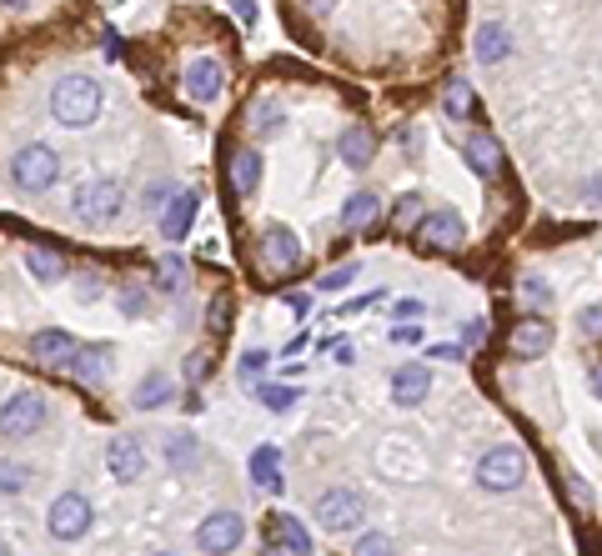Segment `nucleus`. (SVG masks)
Here are the masks:
<instances>
[{
    "instance_id": "obj_1",
    "label": "nucleus",
    "mask_w": 602,
    "mask_h": 556,
    "mask_svg": "<svg viewBox=\"0 0 602 556\" xmlns=\"http://www.w3.org/2000/svg\"><path fill=\"white\" fill-rule=\"evenodd\" d=\"M51 116H56L61 126H71V131L91 126V121L101 116V86H96L91 76H61V81L51 86Z\"/></svg>"
},
{
    "instance_id": "obj_2",
    "label": "nucleus",
    "mask_w": 602,
    "mask_h": 556,
    "mask_svg": "<svg viewBox=\"0 0 602 556\" xmlns=\"http://www.w3.org/2000/svg\"><path fill=\"white\" fill-rule=\"evenodd\" d=\"M527 481V456H522V446H487L482 451V461H477V486L482 491H517Z\"/></svg>"
},
{
    "instance_id": "obj_3",
    "label": "nucleus",
    "mask_w": 602,
    "mask_h": 556,
    "mask_svg": "<svg viewBox=\"0 0 602 556\" xmlns=\"http://www.w3.org/2000/svg\"><path fill=\"white\" fill-rule=\"evenodd\" d=\"M317 526H327V531H357V526H367V496L357 491V486H327L322 496H317Z\"/></svg>"
},
{
    "instance_id": "obj_4",
    "label": "nucleus",
    "mask_w": 602,
    "mask_h": 556,
    "mask_svg": "<svg viewBox=\"0 0 602 556\" xmlns=\"http://www.w3.org/2000/svg\"><path fill=\"white\" fill-rule=\"evenodd\" d=\"M56 176H61V156H56L51 146H21L16 161H11L16 191H31V196H36V191H51Z\"/></svg>"
},
{
    "instance_id": "obj_5",
    "label": "nucleus",
    "mask_w": 602,
    "mask_h": 556,
    "mask_svg": "<svg viewBox=\"0 0 602 556\" xmlns=\"http://www.w3.org/2000/svg\"><path fill=\"white\" fill-rule=\"evenodd\" d=\"M121 206H126L121 181H86L76 191V221L81 226H111L121 216Z\"/></svg>"
},
{
    "instance_id": "obj_6",
    "label": "nucleus",
    "mask_w": 602,
    "mask_h": 556,
    "mask_svg": "<svg viewBox=\"0 0 602 556\" xmlns=\"http://www.w3.org/2000/svg\"><path fill=\"white\" fill-rule=\"evenodd\" d=\"M46 426V396L41 391H16L0 406V436L6 441H21V436H36Z\"/></svg>"
},
{
    "instance_id": "obj_7",
    "label": "nucleus",
    "mask_w": 602,
    "mask_h": 556,
    "mask_svg": "<svg viewBox=\"0 0 602 556\" xmlns=\"http://www.w3.org/2000/svg\"><path fill=\"white\" fill-rule=\"evenodd\" d=\"M91 521H96V511H91V501H86L81 491L56 496V501H51V516H46V526H51L56 541H81V536L91 531Z\"/></svg>"
},
{
    "instance_id": "obj_8",
    "label": "nucleus",
    "mask_w": 602,
    "mask_h": 556,
    "mask_svg": "<svg viewBox=\"0 0 602 556\" xmlns=\"http://www.w3.org/2000/svg\"><path fill=\"white\" fill-rule=\"evenodd\" d=\"M417 241L427 246V251H462V241H467V221L457 216V211H427L422 221H417Z\"/></svg>"
},
{
    "instance_id": "obj_9",
    "label": "nucleus",
    "mask_w": 602,
    "mask_h": 556,
    "mask_svg": "<svg viewBox=\"0 0 602 556\" xmlns=\"http://www.w3.org/2000/svg\"><path fill=\"white\" fill-rule=\"evenodd\" d=\"M241 541H246V521H241L236 511H211V516L196 526V546L211 551V556H216V551H236Z\"/></svg>"
},
{
    "instance_id": "obj_10",
    "label": "nucleus",
    "mask_w": 602,
    "mask_h": 556,
    "mask_svg": "<svg viewBox=\"0 0 602 556\" xmlns=\"http://www.w3.org/2000/svg\"><path fill=\"white\" fill-rule=\"evenodd\" d=\"M266 546L271 551H291V556H307L312 551V531L301 526V516L276 511V516H266Z\"/></svg>"
},
{
    "instance_id": "obj_11",
    "label": "nucleus",
    "mask_w": 602,
    "mask_h": 556,
    "mask_svg": "<svg viewBox=\"0 0 602 556\" xmlns=\"http://www.w3.org/2000/svg\"><path fill=\"white\" fill-rule=\"evenodd\" d=\"M221 91H226V71H221V61L201 56V61L186 66V96H191L196 106H211Z\"/></svg>"
},
{
    "instance_id": "obj_12",
    "label": "nucleus",
    "mask_w": 602,
    "mask_h": 556,
    "mask_svg": "<svg viewBox=\"0 0 602 556\" xmlns=\"http://www.w3.org/2000/svg\"><path fill=\"white\" fill-rule=\"evenodd\" d=\"M261 256H266V266H271L276 276H286V271L301 266V241H296L286 226H266V231H261Z\"/></svg>"
},
{
    "instance_id": "obj_13",
    "label": "nucleus",
    "mask_w": 602,
    "mask_h": 556,
    "mask_svg": "<svg viewBox=\"0 0 602 556\" xmlns=\"http://www.w3.org/2000/svg\"><path fill=\"white\" fill-rule=\"evenodd\" d=\"M432 396V366H422V361H412V366H397L392 371V401L397 406H422Z\"/></svg>"
},
{
    "instance_id": "obj_14",
    "label": "nucleus",
    "mask_w": 602,
    "mask_h": 556,
    "mask_svg": "<svg viewBox=\"0 0 602 556\" xmlns=\"http://www.w3.org/2000/svg\"><path fill=\"white\" fill-rule=\"evenodd\" d=\"M472 56H477L482 66H502V61L512 56V31H507L502 21H482L477 36H472Z\"/></svg>"
},
{
    "instance_id": "obj_15",
    "label": "nucleus",
    "mask_w": 602,
    "mask_h": 556,
    "mask_svg": "<svg viewBox=\"0 0 602 556\" xmlns=\"http://www.w3.org/2000/svg\"><path fill=\"white\" fill-rule=\"evenodd\" d=\"M337 156H342V166L367 171V166L377 161V131H372V126H347L342 141H337Z\"/></svg>"
},
{
    "instance_id": "obj_16",
    "label": "nucleus",
    "mask_w": 602,
    "mask_h": 556,
    "mask_svg": "<svg viewBox=\"0 0 602 556\" xmlns=\"http://www.w3.org/2000/svg\"><path fill=\"white\" fill-rule=\"evenodd\" d=\"M106 466H111V476H116L121 486H131V481H141V471H146V451H141L131 436H116V441L106 446Z\"/></svg>"
},
{
    "instance_id": "obj_17",
    "label": "nucleus",
    "mask_w": 602,
    "mask_h": 556,
    "mask_svg": "<svg viewBox=\"0 0 602 556\" xmlns=\"http://www.w3.org/2000/svg\"><path fill=\"white\" fill-rule=\"evenodd\" d=\"M547 346H552V326H547L542 316L517 321V326H512V336H507V351H512V356H522V361H527V356H542Z\"/></svg>"
},
{
    "instance_id": "obj_18",
    "label": "nucleus",
    "mask_w": 602,
    "mask_h": 556,
    "mask_svg": "<svg viewBox=\"0 0 602 556\" xmlns=\"http://www.w3.org/2000/svg\"><path fill=\"white\" fill-rule=\"evenodd\" d=\"M66 371H71L76 381H86V386H101V381L111 376V351H106V346H76L71 361H66Z\"/></svg>"
},
{
    "instance_id": "obj_19",
    "label": "nucleus",
    "mask_w": 602,
    "mask_h": 556,
    "mask_svg": "<svg viewBox=\"0 0 602 556\" xmlns=\"http://www.w3.org/2000/svg\"><path fill=\"white\" fill-rule=\"evenodd\" d=\"M462 151H467V166H472V171H477L482 181H492V176L502 171V146H497V141H492L487 131H472Z\"/></svg>"
},
{
    "instance_id": "obj_20",
    "label": "nucleus",
    "mask_w": 602,
    "mask_h": 556,
    "mask_svg": "<svg viewBox=\"0 0 602 556\" xmlns=\"http://www.w3.org/2000/svg\"><path fill=\"white\" fill-rule=\"evenodd\" d=\"M191 221H196V191H176V196L166 201V211H161V236H166V241H181V236L191 231Z\"/></svg>"
},
{
    "instance_id": "obj_21",
    "label": "nucleus",
    "mask_w": 602,
    "mask_h": 556,
    "mask_svg": "<svg viewBox=\"0 0 602 556\" xmlns=\"http://www.w3.org/2000/svg\"><path fill=\"white\" fill-rule=\"evenodd\" d=\"M26 271H31L41 286H56V281L66 276V256H61L56 246L36 241V246H26Z\"/></svg>"
},
{
    "instance_id": "obj_22",
    "label": "nucleus",
    "mask_w": 602,
    "mask_h": 556,
    "mask_svg": "<svg viewBox=\"0 0 602 556\" xmlns=\"http://www.w3.org/2000/svg\"><path fill=\"white\" fill-rule=\"evenodd\" d=\"M71 351H76V336H71V331H36V336H31V356L46 361V366H66Z\"/></svg>"
},
{
    "instance_id": "obj_23",
    "label": "nucleus",
    "mask_w": 602,
    "mask_h": 556,
    "mask_svg": "<svg viewBox=\"0 0 602 556\" xmlns=\"http://www.w3.org/2000/svg\"><path fill=\"white\" fill-rule=\"evenodd\" d=\"M251 481H256L261 491H286V481H281V456H276V446H261V451H251Z\"/></svg>"
},
{
    "instance_id": "obj_24",
    "label": "nucleus",
    "mask_w": 602,
    "mask_h": 556,
    "mask_svg": "<svg viewBox=\"0 0 602 556\" xmlns=\"http://www.w3.org/2000/svg\"><path fill=\"white\" fill-rule=\"evenodd\" d=\"M231 186H236V196H251L261 186V156L256 151H236L231 156Z\"/></svg>"
},
{
    "instance_id": "obj_25",
    "label": "nucleus",
    "mask_w": 602,
    "mask_h": 556,
    "mask_svg": "<svg viewBox=\"0 0 602 556\" xmlns=\"http://www.w3.org/2000/svg\"><path fill=\"white\" fill-rule=\"evenodd\" d=\"M377 211H382V201H377L372 191H357V196L342 206V231H362V226H372Z\"/></svg>"
},
{
    "instance_id": "obj_26",
    "label": "nucleus",
    "mask_w": 602,
    "mask_h": 556,
    "mask_svg": "<svg viewBox=\"0 0 602 556\" xmlns=\"http://www.w3.org/2000/svg\"><path fill=\"white\" fill-rule=\"evenodd\" d=\"M166 461H171L176 471H191V466L201 461V451H196V436H186V431H171V436H166Z\"/></svg>"
},
{
    "instance_id": "obj_27",
    "label": "nucleus",
    "mask_w": 602,
    "mask_h": 556,
    "mask_svg": "<svg viewBox=\"0 0 602 556\" xmlns=\"http://www.w3.org/2000/svg\"><path fill=\"white\" fill-rule=\"evenodd\" d=\"M442 106H447V116H472V111H477V96H472V86H467V81H447Z\"/></svg>"
},
{
    "instance_id": "obj_28",
    "label": "nucleus",
    "mask_w": 602,
    "mask_h": 556,
    "mask_svg": "<svg viewBox=\"0 0 602 556\" xmlns=\"http://www.w3.org/2000/svg\"><path fill=\"white\" fill-rule=\"evenodd\" d=\"M251 121H256L261 136H276V131H281V106H276V101H256V106H251Z\"/></svg>"
},
{
    "instance_id": "obj_29",
    "label": "nucleus",
    "mask_w": 602,
    "mask_h": 556,
    "mask_svg": "<svg viewBox=\"0 0 602 556\" xmlns=\"http://www.w3.org/2000/svg\"><path fill=\"white\" fill-rule=\"evenodd\" d=\"M171 396V381L166 376H146L141 386H136V406H161Z\"/></svg>"
},
{
    "instance_id": "obj_30",
    "label": "nucleus",
    "mask_w": 602,
    "mask_h": 556,
    "mask_svg": "<svg viewBox=\"0 0 602 556\" xmlns=\"http://www.w3.org/2000/svg\"><path fill=\"white\" fill-rule=\"evenodd\" d=\"M357 276H362V266H357V261H347L342 271H327V276H322V291H342V286H352Z\"/></svg>"
},
{
    "instance_id": "obj_31",
    "label": "nucleus",
    "mask_w": 602,
    "mask_h": 556,
    "mask_svg": "<svg viewBox=\"0 0 602 556\" xmlns=\"http://www.w3.org/2000/svg\"><path fill=\"white\" fill-rule=\"evenodd\" d=\"M26 481H31V471H26V466H16V461L0 466V491H26Z\"/></svg>"
},
{
    "instance_id": "obj_32",
    "label": "nucleus",
    "mask_w": 602,
    "mask_h": 556,
    "mask_svg": "<svg viewBox=\"0 0 602 556\" xmlns=\"http://www.w3.org/2000/svg\"><path fill=\"white\" fill-rule=\"evenodd\" d=\"M522 296H527L532 306H542V311L552 306V286H547V281H537V276H527V281H522Z\"/></svg>"
},
{
    "instance_id": "obj_33",
    "label": "nucleus",
    "mask_w": 602,
    "mask_h": 556,
    "mask_svg": "<svg viewBox=\"0 0 602 556\" xmlns=\"http://www.w3.org/2000/svg\"><path fill=\"white\" fill-rule=\"evenodd\" d=\"M261 401H266L271 411H286V406H296V391H291V386H261Z\"/></svg>"
},
{
    "instance_id": "obj_34",
    "label": "nucleus",
    "mask_w": 602,
    "mask_h": 556,
    "mask_svg": "<svg viewBox=\"0 0 602 556\" xmlns=\"http://www.w3.org/2000/svg\"><path fill=\"white\" fill-rule=\"evenodd\" d=\"M261 366H271V356H266V351H246V356H241V381L256 386V371H261Z\"/></svg>"
},
{
    "instance_id": "obj_35",
    "label": "nucleus",
    "mask_w": 602,
    "mask_h": 556,
    "mask_svg": "<svg viewBox=\"0 0 602 556\" xmlns=\"http://www.w3.org/2000/svg\"><path fill=\"white\" fill-rule=\"evenodd\" d=\"M357 551H392V541H387L382 531H367V536L357 541Z\"/></svg>"
},
{
    "instance_id": "obj_36",
    "label": "nucleus",
    "mask_w": 602,
    "mask_h": 556,
    "mask_svg": "<svg viewBox=\"0 0 602 556\" xmlns=\"http://www.w3.org/2000/svg\"><path fill=\"white\" fill-rule=\"evenodd\" d=\"M582 331H587V336H602V306H587V311H582Z\"/></svg>"
},
{
    "instance_id": "obj_37",
    "label": "nucleus",
    "mask_w": 602,
    "mask_h": 556,
    "mask_svg": "<svg viewBox=\"0 0 602 556\" xmlns=\"http://www.w3.org/2000/svg\"><path fill=\"white\" fill-rule=\"evenodd\" d=\"M231 11H236L241 26H256V0H231Z\"/></svg>"
},
{
    "instance_id": "obj_38",
    "label": "nucleus",
    "mask_w": 602,
    "mask_h": 556,
    "mask_svg": "<svg viewBox=\"0 0 602 556\" xmlns=\"http://www.w3.org/2000/svg\"><path fill=\"white\" fill-rule=\"evenodd\" d=\"M161 281H166V291H176V261L171 256L161 261Z\"/></svg>"
},
{
    "instance_id": "obj_39",
    "label": "nucleus",
    "mask_w": 602,
    "mask_h": 556,
    "mask_svg": "<svg viewBox=\"0 0 602 556\" xmlns=\"http://www.w3.org/2000/svg\"><path fill=\"white\" fill-rule=\"evenodd\" d=\"M307 6H312V11H317V16H327V11H332V6H337V0H307Z\"/></svg>"
},
{
    "instance_id": "obj_40",
    "label": "nucleus",
    "mask_w": 602,
    "mask_h": 556,
    "mask_svg": "<svg viewBox=\"0 0 602 556\" xmlns=\"http://www.w3.org/2000/svg\"><path fill=\"white\" fill-rule=\"evenodd\" d=\"M592 391H597V396H602V361H597V366H592Z\"/></svg>"
},
{
    "instance_id": "obj_41",
    "label": "nucleus",
    "mask_w": 602,
    "mask_h": 556,
    "mask_svg": "<svg viewBox=\"0 0 602 556\" xmlns=\"http://www.w3.org/2000/svg\"><path fill=\"white\" fill-rule=\"evenodd\" d=\"M0 6H31V0H0Z\"/></svg>"
}]
</instances>
